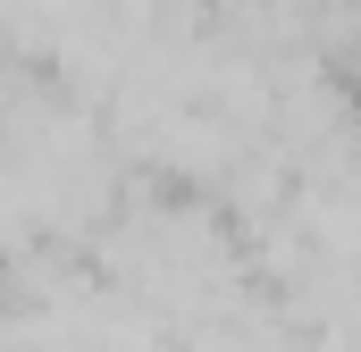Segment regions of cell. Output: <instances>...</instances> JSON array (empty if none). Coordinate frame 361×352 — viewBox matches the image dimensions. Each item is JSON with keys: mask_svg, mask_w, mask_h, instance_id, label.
Instances as JSON below:
<instances>
[{"mask_svg": "<svg viewBox=\"0 0 361 352\" xmlns=\"http://www.w3.org/2000/svg\"><path fill=\"white\" fill-rule=\"evenodd\" d=\"M353 134H361V84H353Z\"/></svg>", "mask_w": 361, "mask_h": 352, "instance_id": "cell-1", "label": "cell"}]
</instances>
